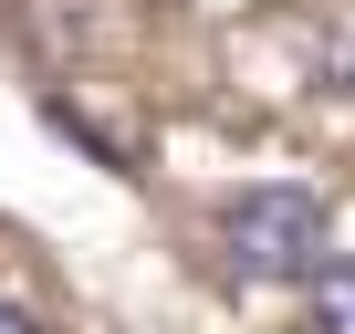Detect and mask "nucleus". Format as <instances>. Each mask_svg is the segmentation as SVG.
I'll return each instance as SVG.
<instances>
[{
    "label": "nucleus",
    "mask_w": 355,
    "mask_h": 334,
    "mask_svg": "<svg viewBox=\"0 0 355 334\" xmlns=\"http://www.w3.org/2000/svg\"><path fill=\"white\" fill-rule=\"evenodd\" d=\"M313 334H355V261H313Z\"/></svg>",
    "instance_id": "2"
},
{
    "label": "nucleus",
    "mask_w": 355,
    "mask_h": 334,
    "mask_svg": "<svg viewBox=\"0 0 355 334\" xmlns=\"http://www.w3.org/2000/svg\"><path fill=\"white\" fill-rule=\"evenodd\" d=\"M0 334H42V313H21V303H0Z\"/></svg>",
    "instance_id": "3"
},
{
    "label": "nucleus",
    "mask_w": 355,
    "mask_h": 334,
    "mask_svg": "<svg viewBox=\"0 0 355 334\" xmlns=\"http://www.w3.org/2000/svg\"><path fill=\"white\" fill-rule=\"evenodd\" d=\"M220 261H230V282H303L324 261V199L313 188H241L220 209Z\"/></svg>",
    "instance_id": "1"
}]
</instances>
